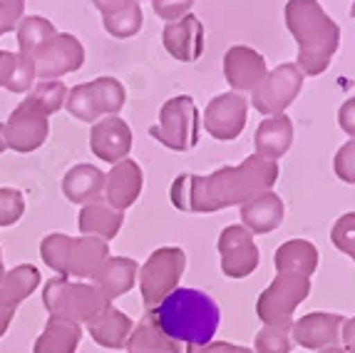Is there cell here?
I'll use <instances>...</instances> for the list:
<instances>
[{
  "label": "cell",
  "instance_id": "cell-1",
  "mask_svg": "<svg viewBox=\"0 0 355 353\" xmlns=\"http://www.w3.org/2000/svg\"><path fill=\"white\" fill-rule=\"evenodd\" d=\"M276 179H279V162L251 154L241 165L221 167L207 176L184 172L174 179L169 197L179 212L211 214L229 206H241L243 202L271 192Z\"/></svg>",
  "mask_w": 355,
  "mask_h": 353
},
{
  "label": "cell",
  "instance_id": "cell-2",
  "mask_svg": "<svg viewBox=\"0 0 355 353\" xmlns=\"http://www.w3.org/2000/svg\"><path fill=\"white\" fill-rule=\"evenodd\" d=\"M169 338L184 346H207L219 329V304L199 288H174L152 311H147Z\"/></svg>",
  "mask_w": 355,
  "mask_h": 353
},
{
  "label": "cell",
  "instance_id": "cell-3",
  "mask_svg": "<svg viewBox=\"0 0 355 353\" xmlns=\"http://www.w3.org/2000/svg\"><path fill=\"white\" fill-rule=\"evenodd\" d=\"M286 28L298 45L296 65L303 75H320L331 65L340 45V28L323 10L318 0H288L286 3Z\"/></svg>",
  "mask_w": 355,
  "mask_h": 353
},
{
  "label": "cell",
  "instance_id": "cell-4",
  "mask_svg": "<svg viewBox=\"0 0 355 353\" xmlns=\"http://www.w3.org/2000/svg\"><path fill=\"white\" fill-rule=\"evenodd\" d=\"M40 256L45 266L67 279H89L110 256V244L97 236H67L53 231L40 242Z\"/></svg>",
  "mask_w": 355,
  "mask_h": 353
},
{
  "label": "cell",
  "instance_id": "cell-5",
  "mask_svg": "<svg viewBox=\"0 0 355 353\" xmlns=\"http://www.w3.org/2000/svg\"><path fill=\"white\" fill-rule=\"evenodd\" d=\"M42 304L50 316L67 318L80 326L95 321L105 309L112 306L100 288H95L89 281H72L67 277H55L45 284Z\"/></svg>",
  "mask_w": 355,
  "mask_h": 353
},
{
  "label": "cell",
  "instance_id": "cell-6",
  "mask_svg": "<svg viewBox=\"0 0 355 353\" xmlns=\"http://www.w3.org/2000/svg\"><path fill=\"white\" fill-rule=\"evenodd\" d=\"M149 135L172 152H189L199 142V110L189 95H177L166 100L159 110L157 124L149 127Z\"/></svg>",
  "mask_w": 355,
  "mask_h": 353
},
{
  "label": "cell",
  "instance_id": "cell-7",
  "mask_svg": "<svg viewBox=\"0 0 355 353\" xmlns=\"http://www.w3.org/2000/svg\"><path fill=\"white\" fill-rule=\"evenodd\" d=\"M187 269V254L179 247H162L149 254V259L139 269V291H142V304L147 311H152L162 299L179 288L182 274Z\"/></svg>",
  "mask_w": 355,
  "mask_h": 353
},
{
  "label": "cell",
  "instance_id": "cell-8",
  "mask_svg": "<svg viewBox=\"0 0 355 353\" xmlns=\"http://www.w3.org/2000/svg\"><path fill=\"white\" fill-rule=\"evenodd\" d=\"M308 294H311V279L279 274V277L268 284L266 291L259 296L256 313L263 321V326L291 331V326H293V311L298 309V304H303L308 299Z\"/></svg>",
  "mask_w": 355,
  "mask_h": 353
},
{
  "label": "cell",
  "instance_id": "cell-9",
  "mask_svg": "<svg viewBox=\"0 0 355 353\" xmlns=\"http://www.w3.org/2000/svg\"><path fill=\"white\" fill-rule=\"evenodd\" d=\"M303 72L296 63H284V65L273 67L263 83L251 92V105L261 115H284L286 107L296 100L303 88Z\"/></svg>",
  "mask_w": 355,
  "mask_h": 353
},
{
  "label": "cell",
  "instance_id": "cell-10",
  "mask_svg": "<svg viewBox=\"0 0 355 353\" xmlns=\"http://www.w3.org/2000/svg\"><path fill=\"white\" fill-rule=\"evenodd\" d=\"M33 63L40 80H60L85 65V45L72 33H55L33 53Z\"/></svg>",
  "mask_w": 355,
  "mask_h": 353
},
{
  "label": "cell",
  "instance_id": "cell-11",
  "mask_svg": "<svg viewBox=\"0 0 355 353\" xmlns=\"http://www.w3.org/2000/svg\"><path fill=\"white\" fill-rule=\"evenodd\" d=\"M219 254H221V271L229 279H246L259 266V247L243 224H231L219 234Z\"/></svg>",
  "mask_w": 355,
  "mask_h": 353
},
{
  "label": "cell",
  "instance_id": "cell-12",
  "mask_svg": "<svg viewBox=\"0 0 355 353\" xmlns=\"http://www.w3.org/2000/svg\"><path fill=\"white\" fill-rule=\"evenodd\" d=\"M249 120V102L239 92H224L209 100L204 110V130L219 142L236 140Z\"/></svg>",
  "mask_w": 355,
  "mask_h": 353
},
{
  "label": "cell",
  "instance_id": "cell-13",
  "mask_svg": "<svg viewBox=\"0 0 355 353\" xmlns=\"http://www.w3.org/2000/svg\"><path fill=\"white\" fill-rule=\"evenodd\" d=\"M6 137H8V149H12V152L18 154L35 152L50 137V117H45L42 112H37L35 107L23 100L10 112V117H8Z\"/></svg>",
  "mask_w": 355,
  "mask_h": 353
},
{
  "label": "cell",
  "instance_id": "cell-14",
  "mask_svg": "<svg viewBox=\"0 0 355 353\" xmlns=\"http://www.w3.org/2000/svg\"><path fill=\"white\" fill-rule=\"evenodd\" d=\"M89 149L107 165H117L132 152V127L119 115L97 120L89 130Z\"/></svg>",
  "mask_w": 355,
  "mask_h": 353
},
{
  "label": "cell",
  "instance_id": "cell-15",
  "mask_svg": "<svg viewBox=\"0 0 355 353\" xmlns=\"http://www.w3.org/2000/svg\"><path fill=\"white\" fill-rule=\"evenodd\" d=\"M224 75L234 92H254L268 75L266 60L254 47L234 45L224 55Z\"/></svg>",
  "mask_w": 355,
  "mask_h": 353
},
{
  "label": "cell",
  "instance_id": "cell-16",
  "mask_svg": "<svg viewBox=\"0 0 355 353\" xmlns=\"http://www.w3.org/2000/svg\"><path fill=\"white\" fill-rule=\"evenodd\" d=\"M340 326H343V316L340 313H306V316L293 321V326H291V341H296L303 348H311V351H320V348L336 346L338 338H340Z\"/></svg>",
  "mask_w": 355,
  "mask_h": 353
},
{
  "label": "cell",
  "instance_id": "cell-17",
  "mask_svg": "<svg viewBox=\"0 0 355 353\" xmlns=\"http://www.w3.org/2000/svg\"><path fill=\"white\" fill-rule=\"evenodd\" d=\"M166 53L179 63H196L204 53V25L202 20L187 13L184 18L164 25L162 33Z\"/></svg>",
  "mask_w": 355,
  "mask_h": 353
},
{
  "label": "cell",
  "instance_id": "cell-18",
  "mask_svg": "<svg viewBox=\"0 0 355 353\" xmlns=\"http://www.w3.org/2000/svg\"><path fill=\"white\" fill-rule=\"evenodd\" d=\"M144 187V174L142 167L137 165L135 159H122L112 170L105 174V202L119 212H125L139 199Z\"/></svg>",
  "mask_w": 355,
  "mask_h": 353
},
{
  "label": "cell",
  "instance_id": "cell-19",
  "mask_svg": "<svg viewBox=\"0 0 355 353\" xmlns=\"http://www.w3.org/2000/svg\"><path fill=\"white\" fill-rule=\"evenodd\" d=\"M137 274H139V264L130 256H107L100 264V269L89 277V284L100 288L110 304L119 296L130 294L137 284Z\"/></svg>",
  "mask_w": 355,
  "mask_h": 353
},
{
  "label": "cell",
  "instance_id": "cell-20",
  "mask_svg": "<svg viewBox=\"0 0 355 353\" xmlns=\"http://www.w3.org/2000/svg\"><path fill=\"white\" fill-rule=\"evenodd\" d=\"M62 195L67 202L77 206L92 204V202L105 199V172L95 165H75L62 176Z\"/></svg>",
  "mask_w": 355,
  "mask_h": 353
},
{
  "label": "cell",
  "instance_id": "cell-21",
  "mask_svg": "<svg viewBox=\"0 0 355 353\" xmlns=\"http://www.w3.org/2000/svg\"><path fill=\"white\" fill-rule=\"evenodd\" d=\"M284 217V199L279 195H273V192H263V195L241 204V224L251 234H271L273 229L281 227Z\"/></svg>",
  "mask_w": 355,
  "mask_h": 353
},
{
  "label": "cell",
  "instance_id": "cell-22",
  "mask_svg": "<svg viewBox=\"0 0 355 353\" xmlns=\"http://www.w3.org/2000/svg\"><path fill=\"white\" fill-rule=\"evenodd\" d=\"M256 157L263 159H281L293 145V122L288 115H271V117L261 120L254 135Z\"/></svg>",
  "mask_w": 355,
  "mask_h": 353
},
{
  "label": "cell",
  "instance_id": "cell-23",
  "mask_svg": "<svg viewBox=\"0 0 355 353\" xmlns=\"http://www.w3.org/2000/svg\"><path fill=\"white\" fill-rule=\"evenodd\" d=\"M122 224H125V212L110 206L105 199L80 206V214H77V229L85 236H97L107 244L119 234Z\"/></svg>",
  "mask_w": 355,
  "mask_h": 353
},
{
  "label": "cell",
  "instance_id": "cell-24",
  "mask_svg": "<svg viewBox=\"0 0 355 353\" xmlns=\"http://www.w3.org/2000/svg\"><path fill=\"white\" fill-rule=\"evenodd\" d=\"M125 348L127 353H189V346L169 338L149 313H144L142 321L132 329Z\"/></svg>",
  "mask_w": 355,
  "mask_h": 353
},
{
  "label": "cell",
  "instance_id": "cell-25",
  "mask_svg": "<svg viewBox=\"0 0 355 353\" xmlns=\"http://www.w3.org/2000/svg\"><path fill=\"white\" fill-rule=\"evenodd\" d=\"M132 329V318L127 316L125 311H119V309L110 306L95 318V321H89L87 331L92 336V341L100 343L102 348H112V351H119V348H125L127 338H130Z\"/></svg>",
  "mask_w": 355,
  "mask_h": 353
},
{
  "label": "cell",
  "instance_id": "cell-26",
  "mask_svg": "<svg viewBox=\"0 0 355 353\" xmlns=\"http://www.w3.org/2000/svg\"><path fill=\"white\" fill-rule=\"evenodd\" d=\"M273 264L279 274H288V277H306L311 279V274L318 266V249L306 239H291V242L281 244L276 249Z\"/></svg>",
  "mask_w": 355,
  "mask_h": 353
},
{
  "label": "cell",
  "instance_id": "cell-27",
  "mask_svg": "<svg viewBox=\"0 0 355 353\" xmlns=\"http://www.w3.org/2000/svg\"><path fill=\"white\" fill-rule=\"evenodd\" d=\"M83 338V326L67 318L50 316L42 334L35 338L33 353H75Z\"/></svg>",
  "mask_w": 355,
  "mask_h": 353
},
{
  "label": "cell",
  "instance_id": "cell-28",
  "mask_svg": "<svg viewBox=\"0 0 355 353\" xmlns=\"http://www.w3.org/2000/svg\"><path fill=\"white\" fill-rule=\"evenodd\" d=\"M40 286V271L33 264H18L0 274V304L18 309Z\"/></svg>",
  "mask_w": 355,
  "mask_h": 353
},
{
  "label": "cell",
  "instance_id": "cell-29",
  "mask_svg": "<svg viewBox=\"0 0 355 353\" xmlns=\"http://www.w3.org/2000/svg\"><path fill=\"white\" fill-rule=\"evenodd\" d=\"M89 88H92V95H95L100 117H110V115H119L122 112V107L127 102V90L117 77L105 75L97 77V80H89Z\"/></svg>",
  "mask_w": 355,
  "mask_h": 353
},
{
  "label": "cell",
  "instance_id": "cell-30",
  "mask_svg": "<svg viewBox=\"0 0 355 353\" xmlns=\"http://www.w3.org/2000/svg\"><path fill=\"white\" fill-rule=\"evenodd\" d=\"M55 33H58V30H55V25L50 23L48 18H40V15H25V18L18 23V28H15V40H18L20 53L33 55L37 47L45 45Z\"/></svg>",
  "mask_w": 355,
  "mask_h": 353
},
{
  "label": "cell",
  "instance_id": "cell-31",
  "mask_svg": "<svg viewBox=\"0 0 355 353\" xmlns=\"http://www.w3.org/2000/svg\"><path fill=\"white\" fill-rule=\"evenodd\" d=\"M65 97H67V88L60 80H40L37 85H33L25 102L35 107L37 112H42L45 117H50V115H55V112H60L65 107Z\"/></svg>",
  "mask_w": 355,
  "mask_h": 353
},
{
  "label": "cell",
  "instance_id": "cell-32",
  "mask_svg": "<svg viewBox=\"0 0 355 353\" xmlns=\"http://www.w3.org/2000/svg\"><path fill=\"white\" fill-rule=\"evenodd\" d=\"M144 15H142V6L135 3V6L125 8V10H117L112 15H102V25L112 38L119 40H127V38H135L139 30H142Z\"/></svg>",
  "mask_w": 355,
  "mask_h": 353
},
{
  "label": "cell",
  "instance_id": "cell-33",
  "mask_svg": "<svg viewBox=\"0 0 355 353\" xmlns=\"http://www.w3.org/2000/svg\"><path fill=\"white\" fill-rule=\"evenodd\" d=\"M65 110L70 112L77 122H92L95 124L97 120H102L100 112H97V102H95V95H92L89 83L75 85V88L67 90Z\"/></svg>",
  "mask_w": 355,
  "mask_h": 353
},
{
  "label": "cell",
  "instance_id": "cell-34",
  "mask_svg": "<svg viewBox=\"0 0 355 353\" xmlns=\"http://www.w3.org/2000/svg\"><path fill=\"white\" fill-rule=\"evenodd\" d=\"M37 75H35V63H33V55L28 53H15V63H12L10 77H8L6 90L15 95H25L33 90Z\"/></svg>",
  "mask_w": 355,
  "mask_h": 353
},
{
  "label": "cell",
  "instance_id": "cell-35",
  "mask_svg": "<svg viewBox=\"0 0 355 353\" xmlns=\"http://www.w3.org/2000/svg\"><path fill=\"white\" fill-rule=\"evenodd\" d=\"M291 348H293L291 331L263 326V329L256 334L254 353H291Z\"/></svg>",
  "mask_w": 355,
  "mask_h": 353
},
{
  "label": "cell",
  "instance_id": "cell-36",
  "mask_svg": "<svg viewBox=\"0 0 355 353\" xmlns=\"http://www.w3.org/2000/svg\"><path fill=\"white\" fill-rule=\"evenodd\" d=\"M25 214V197L20 189L3 187L0 189V229L18 224Z\"/></svg>",
  "mask_w": 355,
  "mask_h": 353
},
{
  "label": "cell",
  "instance_id": "cell-37",
  "mask_svg": "<svg viewBox=\"0 0 355 353\" xmlns=\"http://www.w3.org/2000/svg\"><path fill=\"white\" fill-rule=\"evenodd\" d=\"M333 247L355 259V212H348L333 224Z\"/></svg>",
  "mask_w": 355,
  "mask_h": 353
},
{
  "label": "cell",
  "instance_id": "cell-38",
  "mask_svg": "<svg viewBox=\"0 0 355 353\" xmlns=\"http://www.w3.org/2000/svg\"><path fill=\"white\" fill-rule=\"evenodd\" d=\"M333 170L340 182L355 184V140H348L338 149L336 159H333Z\"/></svg>",
  "mask_w": 355,
  "mask_h": 353
},
{
  "label": "cell",
  "instance_id": "cell-39",
  "mask_svg": "<svg viewBox=\"0 0 355 353\" xmlns=\"http://www.w3.org/2000/svg\"><path fill=\"white\" fill-rule=\"evenodd\" d=\"M25 18V0H0V35L15 33L18 23Z\"/></svg>",
  "mask_w": 355,
  "mask_h": 353
},
{
  "label": "cell",
  "instance_id": "cell-40",
  "mask_svg": "<svg viewBox=\"0 0 355 353\" xmlns=\"http://www.w3.org/2000/svg\"><path fill=\"white\" fill-rule=\"evenodd\" d=\"M191 6H194V0H152L154 13L162 20H166V23H174V20L184 18L191 10Z\"/></svg>",
  "mask_w": 355,
  "mask_h": 353
},
{
  "label": "cell",
  "instance_id": "cell-41",
  "mask_svg": "<svg viewBox=\"0 0 355 353\" xmlns=\"http://www.w3.org/2000/svg\"><path fill=\"white\" fill-rule=\"evenodd\" d=\"M338 124H340V130L345 135H350L355 140V97L345 100L338 110Z\"/></svg>",
  "mask_w": 355,
  "mask_h": 353
},
{
  "label": "cell",
  "instance_id": "cell-42",
  "mask_svg": "<svg viewBox=\"0 0 355 353\" xmlns=\"http://www.w3.org/2000/svg\"><path fill=\"white\" fill-rule=\"evenodd\" d=\"M189 353H254L246 346H236V343L226 341H209L207 346H189Z\"/></svg>",
  "mask_w": 355,
  "mask_h": 353
},
{
  "label": "cell",
  "instance_id": "cell-43",
  "mask_svg": "<svg viewBox=\"0 0 355 353\" xmlns=\"http://www.w3.org/2000/svg\"><path fill=\"white\" fill-rule=\"evenodd\" d=\"M137 0H92V6L102 13V15H112L117 10H125V8L135 6Z\"/></svg>",
  "mask_w": 355,
  "mask_h": 353
},
{
  "label": "cell",
  "instance_id": "cell-44",
  "mask_svg": "<svg viewBox=\"0 0 355 353\" xmlns=\"http://www.w3.org/2000/svg\"><path fill=\"white\" fill-rule=\"evenodd\" d=\"M340 338H343V348L348 353H355V316L343 321L340 326Z\"/></svg>",
  "mask_w": 355,
  "mask_h": 353
},
{
  "label": "cell",
  "instance_id": "cell-45",
  "mask_svg": "<svg viewBox=\"0 0 355 353\" xmlns=\"http://www.w3.org/2000/svg\"><path fill=\"white\" fill-rule=\"evenodd\" d=\"M12 63H15V53H8V50H0V88H6L8 77H10Z\"/></svg>",
  "mask_w": 355,
  "mask_h": 353
},
{
  "label": "cell",
  "instance_id": "cell-46",
  "mask_svg": "<svg viewBox=\"0 0 355 353\" xmlns=\"http://www.w3.org/2000/svg\"><path fill=\"white\" fill-rule=\"evenodd\" d=\"M12 316H15V309L3 306V304H0V338H3V336L8 334V329H10Z\"/></svg>",
  "mask_w": 355,
  "mask_h": 353
},
{
  "label": "cell",
  "instance_id": "cell-47",
  "mask_svg": "<svg viewBox=\"0 0 355 353\" xmlns=\"http://www.w3.org/2000/svg\"><path fill=\"white\" fill-rule=\"evenodd\" d=\"M8 149V137H6V122H0V154Z\"/></svg>",
  "mask_w": 355,
  "mask_h": 353
},
{
  "label": "cell",
  "instance_id": "cell-48",
  "mask_svg": "<svg viewBox=\"0 0 355 353\" xmlns=\"http://www.w3.org/2000/svg\"><path fill=\"white\" fill-rule=\"evenodd\" d=\"M320 353H348L343 346H328V348H320Z\"/></svg>",
  "mask_w": 355,
  "mask_h": 353
},
{
  "label": "cell",
  "instance_id": "cell-49",
  "mask_svg": "<svg viewBox=\"0 0 355 353\" xmlns=\"http://www.w3.org/2000/svg\"><path fill=\"white\" fill-rule=\"evenodd\" d=\"M6 271V266H3V252H0V274Z\"/></svg>",
  "mask_w": 355,
  "mask_h": 353
},
{
  "label": "cell",
  "instance_id": "cell-50",
  "mask_svg": "<svg viewBox=\"0 0 355 353\" xmlns=\"http://www.w3.org/2000/svg\"><path fill=\"white\" fill-rule=\"evenodd\" d=\"M350 15L355 18V0H353V8H350Z\"/></svg>",
  "mask_w": 355,
  "mask_h": 353
},
{
  "label": "cell",
  "instance_id": "cell-51",
  "mask_svg": "<svg viewBox=\"0 0 355 353\" xmlns=\"http://www.w3.org/2000/svg\"><path fill=\"white\" fill-rule=\"evenodd\" d=\"M137 3H139V0H137Z\"/></svg>",
  "mask_w": 355,
  "mask_h": 353
}]
</instances>
